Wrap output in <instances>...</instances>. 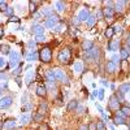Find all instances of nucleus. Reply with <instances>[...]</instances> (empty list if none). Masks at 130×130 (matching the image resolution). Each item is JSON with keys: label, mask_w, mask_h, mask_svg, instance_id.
I'll use <instances>...</instances> for the list:
<instances>
[{"label": "nucleus", "mask_w": 130, "mask_h": 130, "mask_svg": "<svg viewBox=\"0 0 130 130\" xmlns=\"http://www.w3.org/2000/svg\"><path fill=\"white\" fill-rule=\"evenodd\" d=\"M99 55H100V50L98 48V47H94L91 51L85 53V57L83 59L86 61H98V60H99Z\"/></svg>", "instance_id": "nucleus-1"}, {"label": "nucleus", "mask_w": 130, "mask_h": 130, "mask_svg": "<svg viewBox=\"0 0 130 130\" xmlns=\"http://www.w3.org/2000/svg\"><path fill=\"white\" fill-rule=\"evenodd\" d=\"M39 59L43 62H50L52 60V51L50 47H43L39 52Z\"/></svg>", "instance_id": "nucleus-2"}, {"label": "nucleus", "mask_w": 130, "mask_h": 130, "mask_svg": "<svg viewBox=\"0 0 130 130\" xmlns=\"http://www.w3.org/2000/svg\"><path fill=\"white\" fill-rule=\"evenodd\" d=\"M70 57H72V52H70L69 48H64V50H61V51L59 52V56H57L59 61L62 62V64H68V62L70 61Z\"/></svg>", "instance_id": "nucleus-3"}, {"label": "nucleus", "mask_w": 130, "mask_h": 130, "mask_svg": "<svg viewBox=\"0 0 130 130\" xmlns=\"http://www.w3.org/2000/svg\"><path fill=\"white\" fill-rule=\"evenodd\" d=\"M108 108H109L111 111H120V108H121L120 102H118V99L115 95H112L109 98V100H108Z\"/></svg>", "instance_id": "nucleus-4"}, {"label": "nucleus", "mask_w": 130, "mask_h": 130, "mask_svg": "<svg viewBox=\"0 0 130 130\" xmlns=\"http://www.w3.org/2000/svg\"><path fill=\"white\" fill-rule=\"evenodd\" d=\"M10 67L12 68H16V65L18 64V60H20V53L17 51H10Z\"/></svg>", "instance_id": "nucleus-5"}, {"label": "nucleus", "mask_w": 130, "mask_h": 130, "mask_svg": "<svg viewBox=\"0 0 130 130\" xmlns=\"http://www.w3.org/2000/svg\"><path fill=\"white\" fill-rule=\"evenodd\" d=\"M53 73H55V78L59 79V81H62L65 83H68V77H67V74H65L61 69H55L53 70Z\"/></svg>", "instance_id": "nucleus-6"}, {"label": "nucleus", "mask_w": 130, "mask_h": 130, "mask_svg": "<svg viewBox=\"0 0 130 130\" xmlns=\"http://www.w3.org/2000/svg\"><path fill=\"white\" fill-rule=\"evenodd\" d=\"M57 22H59V17L52 14V16H51V17H50V18L46 21V22H44V26L51 29V27H53V26H56V24H57Z\"/></svg>", "instance_id": "nucleus-7"}, {"label": "nucleus", "mask_w": 130, "mask_h": 130, "mask_svg": "<svg viewBox=\"0 0 130 130\" xmlns=\"http://www.w3.org/2000/svg\"><path fill=\"white\" fill-rule=\"evenodd\" d=\"M13 103V99L9 96H5L3 99H0V108H7V107H10Z\"/></svg>", "instance_id": "nucleus-8"}, {"label": "nucleus", "mask_w": 130, "mask_h": 130, "mask_svg": "<svg viewBox=\"0 0 130 130\" xmlns=\"http://www.w3.org/2000/svg\"><path fill=\"white\" fill-rule=\"evenodd\" d=\"M37 95L40 96V98H44L46 94H47V87H46V85H42V86H38L37 90H35Z\"/></svg>", "instance_id": "nucleus-9"}, {"label": "nucleus", "mask_w": 130, "mask_h": 130, "mask_svg": "<svg viewBox=\"0 0 130 130\" xmlns=\"http://www.w3.org/2000/svg\"><path fill=\"white\" fill-rule=\"evenodd\" d=\"M78 20L79 21H87V18L90 17V13H89V10L87 9H82L81 12L78 13Z\"/></svg>", "instance_id": "nucleus-10"}, {"label": "nucleus", "mask_w": 130, "mask_h": 130, "mask_svg": "<svg viewBox=\"0 0 130 130\" xmlns=\"http://www.w3.org/2000/svg\"><path fill=\"white\" fill-rule=\"evenodd\" d=\"M103 14H104V17L105 18H108V20H112L113 18V14H115V9L113 8H105L104 10H103Z\"/></svg>", "instance_id": "nucleus-11"}, {"label": "nucleus", "mask_w": 130, "mask_h": 130, "mask_svg": "<svg viewBox=\"0 0 130 130\" xmlns=\"http://www.w3.org/2000/svg\"><path fill=\"white\" fill-rule=\"evenodd\" d=\"M94 47H95V44H94V42H91V40H85V42L82 43V48H83L86 52L91 51Z\"/></svg>", "instance_id": "nucleus-12"}, {"label": "nucleus", "mask_w": 130, "mask_h": 130, "mask_svg": "<svg viewBox=\"0 0 130 130\" xmlns=\"http://www.w3.org/2000/svg\"><path fill=\"white\" fill-rule=\"evenodd\" d=\"M31 30L34 31L37 35H42V34H44V26H42V25H32Z\"/></svg>", "instance_id": "nucleus-13"}, {"label": "nucleus", "mask_w": 130, "mask_h": 130, "mask_svg": "<svg viewBox=\"0 0 130 130\" xmlns=\"http://www.w3.org/2000/svg\"><path fill=\"white\" fill-rule=\"evenodd\" d=\"M118 48H120V42H118V40H111L109 43H108V50L117 51Z\"/></svg>", "instance_id": "nucleus-14"}, {"label": "nucleus", "mask_w": 130, "mask_h": 130, "mask_svg": "<svg viewBox=\"0 0 130 130\" xmlns=\"http://www.w3.org/2000/svg\"><path fill=\"white\" fill-rule=\"evenodd\" d=\"M120 112L122 113L124 117H130V105H127V104L122 105V107L120 108Z\"/></svg>", "instance_id": "nucleus-15"}, {"label": "nucleus", "mask_w": 130, "mask_h": 130, "mask_svg": "<svg viewBox=\"0 0 130 130\" xmlns=\"http://www.w3.org/2000/svg\"><path fill=\"white\" fill-rule=\"evenodd\" d=\"M105 69H107L108 73H115L116 72V64L113 61H108L105 64Z\"/></svg>", "instance_id": "nucleus-16"}, {"label": "nucleus", "mask_w": 130, "mask_h": 130, "mask_svg": "<svg viewBox=\"0 0 130 130\" xmlns=\"http://www.w3.org/2000/svg\"><path fill=\"white\" fill-rule=\"evenodd\" d=\"M113 124H115V125H125L126 121L124 120V116H117V115H116L115 120H113Z\"/></svg>", "instance_id": "nucleus-17"}, {"label": "nucleus", "mask_w": 130, "mask_h": 130, "mask_svg": "<svg viewBox=\"0 0 130 130\" xmlns=\"http://www.w3.org/2000/svg\"><path fill=\"white\" fill-rule=\"evenodd\" d=\"M26 56H27V60H29V61H32V60H37V59L39 57V53L35 52V51H31V52L27 53Z\"/></svg>", "instance_id": "nucleus-18"}, {"label": "nucleus", "mask_w": 130, "mask_h": 130, "mask_svg": "<svg viewBox=\"0 0 130 130\" xmlns=\"http://www.w3.org/2000/svg\"><path fill=\"white\" fill-rule=\"evenodd\" d=\"M46 78H47V81H48V82H55V81H56V78H55V73H53V70H48V72L46 73Z\"/></svg>", "instance_id": "nucleus-19"}, {"label": "nucleus", "mask_w": 130, "mask_h": 130, "mask_svg": "<svg viewBox=\"0 0 130 130\" xmlns=\"http://www.w3.org/2000/svg\"><path fill=\"white\" fill-rule=\"evenodd\" d=\"M120 56H121L122 60H127L129 56H130V52H129L126 48H121V50H120Z\"/></svg>", "instance_id": "nucleus-20"}, {"label": "nucleus", "mask_w": 130, "mask_h": 130, "mask_svg": "<svg viewBox=\"0 0 130 130\" xmlns=\"http://www.w3.org/2000/svg\"><path fill=\"white\" fill-rule=\"evenodd\" d=\"M124 4H127V2H116L115 3V10L121 12V10L124 9Z\"/></svg>", "instance_id": "nucleus-21"}, {"label": "nucleus", "mask_w": 130, "mask_h": 130, "mask_svg": "<svg viewBox=\"0 0 130 130\" xmlns=\"http://www.w3.org/2000/svg\"><path fill=\"white\" fill-rule=\"evenodd\" d=\"M16 126V121L14 120H9V121H5L4 122V127L7 130H10V129H13Z\"/></svg>", "instance_id": "nucleus-22"}, {"label": "nucleus", "mask_w": 130, "mask_h": 130, "mask_svg": "<svg viewBox=\"0 0 130 130\" xmlns=\"http://www.w3.org/2000/svg\"><path fill=\"white\" fill-rule=\"evenodd\" d=\"M37 8H38V2H30L29 3V9H30V13L31 14H34Z\"/></svg>", "instance_id": "nucleus-23"}, {"label": "nucleus", "mask_w": 130, "mask_h": 130, "mask_svg": "<svg viewBox=\"0 0 130 130\" xmlns=\"http://www.w3.org/2000/svg\"><path fill=\"white\" fill-rule=\"evenodd\" d=\"M86 22H87V26H89V27H92V26L95 25V22H96V16H91V14H90V17L87 18V21H86Z\"/></svg>", "instance_id": "nucleus-24"}, {"label": "nucleus", "mask_w": 130, "mask_h": 130, "mask_svg": "<svg viewBox=\"0 0 130 130\" xmlns=\"http://www.w3.org/2000/svg\"><path fill=\"white\" fill-rule=\"evenodd\" d=\"M34 79V72H31V70H29L27 73H26V77H25V81H26V83H31V81Z\"/></svg>", "instance_id": "nucleus-25"}, {"label": "nucleus", "mask_w": 130, "mask_h": 130, "mask_svg": "<svg viewBox=\"0 0 130 130\" xmlns=\"http://www.w3.org/2000/svg\"><path fill=\"white\" fill-rule=\"evenodd\" d=\"M113 34H115V31H113V27H107V30H105V32H104V35H105V38H112L113 37Z\"/></svg>", "instance_id": "nucleus-26"}, {"label": "nucleus", "mask_w": 130, "mask_h": 130, "mask_svg": "<svg viewBox=\"0 0 130 130\" xmlns=\"http://www.w3.org/2000/svg\"><path fill=\"white\" fill-rule=\"evenodd\" d=\"M47 108H48V105H47L46 103H42V104L39 105V111H38V113L43 116V113H46V112H47Z\"/></svg>", "instance_id": "nucleus-27"}, {"label": "nucleus", "mask_w": 130, "mask_h": 130, "mask_svg": "<svg viewBox=\"0 0 130 130\" xmlns=\"http://www.w3.org/2000/svg\"><path fill=\"white\" fill-rule=\"evenodd\" d=\"M77 107H78V102H77V100H72V102L68 104V111H74Z\"/></svg>", "instance_id": "nucleus-28"}, {"label": "nucleus", "mask_w": 130, "mask_h": 130, "mask_svg": "<svg viewBox=\"0 0 130 130\" xmlns=\"http://www.w3.org/2000/svg\"><path fill=\"white\" fill-rule=\"evenodd\" d=\"M73 70L75 72V73H79V72H82V62H74V65H73Z\"/></svg>", "instance_id": "nucleus-29"}, {"label": "nucleus", "mask_w": 130, "mask_h": 130, "mask_svg": "<svg viewBox=\"0 0 130 130\" xmlns=\"http://www.w3.org/2000/svg\"><path fill=\"white\" fill-rule=\"evenodd\" d=\"M120 91L122 92V94H125V92H129L130 91V83H124L121 87H120Z\"/></svg>", "instance_id": "nucleus-30"}, {"label": "nucleus", "mask_w": 130, "mask_h": 130, "mask_svg": "<svg viewBox=\"0 0 130 130\" xmlns=\"http://www.w3.org/2000/svg\"><path fill=\"white\" fill-rule=\"evenodd\" d=\"M8 4L7 2H0V12H7V9H8Z\"/></svg>", "instance_id": "nucleus-31"}, {"label": "nucleus", "mask_w": 130, "mask_h": 130, "mask_svg": "<svg viewBox=\"0 0 130 130\" xmlns=\"http://www.w3.org/2000/svg\"><path fill=\"white\" fill-rule=\"evenodd\" d=\"M0 51H2L3 53H10V47L4 44V46H0Z\"/></svg>", "instance_id": "nucleus-32"}, {"label": "nucleus", "mask_w": 130, "mask_h": 130, "mask_svg": "<svg viewBox=\"0 0 130 130\" xmlns=\"http://www.w3.org/2000/svg\"><path fill=\"white\" fill-rule=\"evenodd\" d=\"M96 130H105V125L103 121H98L96 122Z\"/></svg>", "instance_id": "nucleus-33"}, {"label": "nucleus", "mask_w": 130, "mask_h": 130, "mask_svg": "<svg viewBox=\"0 0 130 130\" xmlns=\"http://www.w3.org/2000/svg\"><path fill=\"white\" fill-rule=\"evenodd\" d=\"M55 7H56L57 10H60V12H61V10H64V3L62 2H56L55 3Z\"/></svg>", "instance_id": "nucleus-34"}, {"label": "nucleus", "mask_w": 130, "mask_h": 130, "mask_svg": "<svg viewBox=\"0 0 130 130\" xmlns=\"http://www.w3.org/2000/svg\"><path fill=\"white\" fill-rule=\"evenodd\" d=\"M98 98H99V100H103L104 99V89L98 90Z\"/></svg>", "instance_id": "nucleus-35"}, {"label": "nucleus", "mask_w": 130, "mask_h": 130, "mask_svg": "<svg viewBox=\"0 0 130 130\" xmlns=\"http://www.w3.org/2000/svg\"><path fill=\"white\" fill-rule=\"evenodd\" d=\"M29 120H30V117L27 115H22V116H21V122H22V124L29 122Z\"/></svg>", "instance_id": "nucleus-36"}, {"label": "nucleus", "mask_w": 130, "mask_h": 130, "mask_svg": "<svg viewBox=\"0 0 130 130\" xmlns=\"http://www.w3.org/2000/svg\"><path fill=\"white\" fill-rule=\"evenodd\" d=\"M42 14H46V16H52V12H51V9L50 8H44V9H43L42 10Z\"/></svg>", "instance_id": "nucleus-37"}, {"label": "nucleus", "mask_w": 130, "mask_h": 130, "mask_svg": "<svg viewBox=\"0 0 130 130\" xmlns=\"http://www.w3.org/2000/svg\"><path fill=\"white\" fill-rule=\"evenodd\" d=\"M44 40H46L44 34H42V35H37V37H35V42H44Z\"/></svg>", "instance_id": "nucleus-38"}, {"label": "nucleus", "mask_w": 130, "mask_h": 130, "mask_svg": "<svg viewBox=\"0 0 130 130\" xmlns=\"http://www.w3.org/2000/svg\"><path fill=\"white\" fill-rule=\"evenodd\" d=\"M121 65H122V69L126 70V69L129 68V62H127V60H121Z\"/></svg>", "instance_id": "nucleus-39"}, {"label": "nucleus", "mask_w": 130, "mask_h": 130, "mask_svg": "<svg viewBox=\"0 0 130 130\" xmlns=\"http://www.w3.org/2000/svg\"><path fill=\"white\" fill-rule=\"evenodd\" d=\"M8 21H9V22H17V24H18V22H20V18L12 16V17H9V18H8Z\"/></svg>", "instance_id": "nucleus-40"}, {"label": "nucleus", "mask_w": 130, "mask_h": 130, "mask_svg": "<svg viewBox=\"0 0 130 130\" xmlns=\"http://www.w3.org/2000/svg\"><path fill=\"white\" fill-rule=\"evenodd\" d=\"M46 87H50V90H55L56 87H55V83L53 82H48L47 81V83H46Z\"/></svg>", "instance_id": "nucleus-41"}, {"label": "nucleus", "mask_w": 130, "mask_h": 130, "mask_svg": "<svg viewBox=\"0 0 130 130\" xmlns=\"http://www.w3.org/2000/svg\"><path fill=\"white\" fill-rule=\"evenodd\" d=\"M27 46H29V48H31V50H32V48H34V47L37 46V42H35V40H30V42L27 43Z\"/></svg>", "instance_id": "nucleus-42"}, {"label": "nucleus", "mask_w": 130, "mask_h": 130, "mask_svg": "<svg viewBox=\"0 0 130 130\" xmlns=\"http://www.w3.org/2000/svg\"><path fill=\"white\" fill-rule=\"evenodd\" d=\"M87 127H89V130H96V122H91V124H89Z\"/></svg>", "instance_id": "nucleus-43"}, {"label": "nucleus", "mask_w": 130, "mask_h": 130, "mask_svg": "<svg viewBox=\"0 0 130 130\" xmlns=\"http://www.w3.org/2000/svg\"><path fill=\"white\" fill-rule=\"evenodd\" d=\"M113 31H115V32H121V31H122V29H121V26H120V25H115Z\"/></svg>", "instance_id": "nucleus-44"}, {"label": "nucleus", "mask_w": 130, "mask_h": 130, "mask_svg": "<svg viewBox=\"0 0 130 130\" xmlns=\"http://www.w3.org/2000/svg\"><path fill=\"white\" fill-rule=\"evenodd\" d=\"M22 70V64H20V67L17 68V69H14L13 70V74H20V72Z\"/></svg>", "instance_id": "nucleus-45"}, {"label": "nucleus", "mask_w": 130, "mask_h": 130, "mask_svg": "<svg viewBox=\"0 0 130 130\" xmlns=\"http://www.w3.org/2000/svg\"><path fill=\"white\" fill-rule=\"evenodd\" d=\"M5 13H7V16H9V17H12V14H13V9H12V8H8Z\"/></svg>", "instance_id": "nucleus-46"}, {"label": "nucleus", "mask_w": 130, "mask_h": 130, "mask_svg": "<svg viewBox=\"0 0 130 130\" xmlns=\"http://www.w3.org/2000/svg\"><path fill=\"white\" fill-rule=\"evenodd\" d=\"M31 108V104H26V105H24V108H22V112H26V111H29Z\"/></svg>", "instance_id": "nucleus-47"}, {"label": "nucleus", "mask_w": 130, "mask_h": 130, "mask_svg": "<svg viewBox=\"0 0 130 130\" xmlns=\"http://www.w3.org/2000/svg\"><path fill=\"white\" fill-rule=\"evenodd\" d=\"M112 61H113L115 64H116V62H117V64H118V62H121V60H120V57H117V56H113V59H112Z\"/></svg>", "instance_id": "nucleus-48"}, {"label": "nucleus", "mask_w": 130, "mask_h": 130, "mask_svg": "<svg viewBox=\"0 0 130 130\" xmlns=\"http://www.w3.org/2000/svg\"><path fill=\"white\" fill-rule=\"evenodd\" d=\"M79 22H81V21L78 20V17H74V18H73V24H74L75 26H77V25H78Z\"/></svg>", "instance_id": "nucleus-49"}, {"label": "nucleus", "mask_w": 130, "mask_h": 130, "mask_svg": "<svg viewBox=\"0 0 130 130\" xmlns=\"http://www.w3.org/2000/svg\"><path fill=\"white\" fill-rule=\"evenodd\" d=\"M98 16H96V18H102L104 14H103V10H98V13H96Z\"/></svg>", "instance_id": "nucleus-50"}, {"label": "nucleus", "mask_w": 130, "mask_h": 130, "mask_svg": "<svg viewBox=\"0 0 130 130\" xmlns=\"http://www.w3.org/2000/svg\"><path fill=\"white\" fill-rule=\"evenodd\" d=\"M4 65H5V60L3 57H0V68H3Z\"/></svg>", "instance_id": "nucleus-51"}, {"label": "nucleus", "mask_w": 130, "mask_h": 130, "mask_svg": "<svg viewBox=\"0 0 130 130\" xmlns=\"http://www.w3.org/2000/svg\"><path fill=\"white\" fill-rule=\"evenodd\" d=\"M95 105H96V108H98V111H99L100 113H103V108L100 107V104H98V103H95Z\"/></svg>", "instance_id": "nucleus-52"}, {"label": "nucleus", "mask_w": 130, "mask_h": 130, "mask_svg": "<svg viewBox=\"0 0 130 130\" xmlns=\"http://www.w3.org/2000/svg\"><path fill=\"white\" fill-rule=\"evenodd\" d=\"M34 117L37 118V121H40V120H42V118H43V116H42V115H39V113H37V115H35Z\"/></svg>", "instance_id": "nucleus-53"}, {"label": "nucleus", "mask_w": 130, "mask_h": 130, "mask_svg": "<svg viewBox=\"0 0 130 130\" xmlns=\"http://www.w3.org/2000/svg\"><path fill=\"white\" fill-rule=\"evenodd\" d=\"M79 130H89V127H87V125H82V126H79Z\"/></svg>", "instance_id": "nucleus-54"}, {"label": "nucleus", "mask_w": 130, "mask_h": 130, "mask_svg": "<svg viewBox=\"0 0 130 130\" xmlns=\"http://www.w3.org/2000/svg\"><path fill=\"white\" fill-rule=\"evenodd\" d=\"M3 35H4V29H3L2 26H0V38H2Z\"/></svg>", "instance_id": "nucleus-55"}, {"label": "nucleus", "mask_w": 130, "mask_h": 130, "mask_svg": "<svg viewBox=\"0 0 130 130\" xmlns=\"http://www.w3.org/2000/svg\"><path fill=\"white\" fill-rule=\"evenodd\" d=\"M32 17H35V18H39V17H40V13H34V14H32Z\"/></svg>", "instance_id": "nucleus-56"}, {"label": "nucleus", "mask_w": 130, "mask_h": 130, "mask_svg": "<svg viewBox=\"0 0 130 130\" xmlns=\"http://www.w3.org/2000/svg\"><path fill=\"white\" fill-rule=\"evenodd\" d=\"M126 43H127V46L130 47V34H129V37H127V39H126Z\"/></svg>", "instance_id": "nucleus-57"}, {"label": "nucleus", "mask_w": 130, "mask_h": 130, "mask_svg": "<svg viewBox=\"0 0 130 130\" xmlns=\"http://www.w3.org/2000/svg\"><path fill=\"white\" fill-rule=\"evenodd\" d=\"M4 127V121H0V129Z\"/></svg>", "instance_id": "nucleus-58"}, {"label": "nucleus", "mask_w": 130, "mask_h": 130, "mask_svg": "<svg viewBox=\"0 0 130 130\" xmlns=\"http://www.w3.org/2000/svg\"><path fill=\"white\" fill-rule=\"evenodd\" d=\"M7 77H5V75H3V74H0V79H5Z\"/></svg>", "instance_id": "nucleus-59"}, {"label": "nucleus", "mask_w": 130, "mask_h": 130, "mask_svg": "<svg viewBox=\"0 0 130 130\" xmlns=\"http://www.w3.org/2000/svg\"><path fill=\"white\" fill-rule=\"evenodd\" d=\"M0 99H2V89H0Z\"/></svg>", "instance_id": "nucleus-60"}, {"label": "nucleus", "mask_w": 130, "mask_h": 130, "mask_svg": "<svg viewBox=\"0 0 130 130\" xmlns=\"http://www.w3.org/2000/svg\"><path fill=\"white\" fill-rule=\"evenodd\" d=\"M129 130H130V124H129Z\"/></svg>", "instance_id": "nucleus-61"}]
</instances>
